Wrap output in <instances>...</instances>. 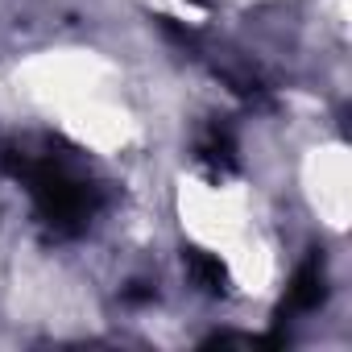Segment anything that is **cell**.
Listing matches in <instances>:
<instances>
[{
  "instance_id": "obj_1",
  "label": "cell",
  "mask_w": 352,
  "mask_h": 352,
  "mask_svg": "<svg viewBox=\"0 0 352 352\" xmlns=\"http://www.w3.org/2000/svg\"><path fill=\"white\" fill-rule=\"evenodd\" d=\"M5 170L30 191L38 216L46 228H54L58 236H79L96 212H100V187L96 179L71 162L67 153L54 149H30V145H9L0 153Z\"/></svg>"
},
{
  "instance_id": "obj_2",
  "label": "cell",
  "mask_w": 352,
  "mask_h": 352,
  "mask_svg": "<svg viewBox=\"0 0 352 352\" xmlns=\"http://www.w3.org/2000/svg\"><path fill=\"white\" fill-rule=\"evenodd\" d=\"M323 298H327L323 261H319V257H307V261L294 270V282L286 286V298H282V315H302V311H315Z\"/></svg>"
},
{
  "instance_id": "obj_3",
  "label": "cell",
  "mask_w": 352,
  "mask_h": 352,
  "mask_svg": "<svg viewBox=\"0 0 352 352\" xmlns=\"http://www.w3.org/2000/svg\"><path fill=\"white\" fill-rule=\"evenodd\" d=\"M183 265H187V274H191V282L199 290H208V294H224L228 290V270L220 265V257H212L204 249H187Z\"/></svg>"
},
{
  "instance_id": "obj_4",
  "label": "cell",
  "mask_w": 352,
  "mask_h": 352,
  "mask_svg": "<svg viewBox=\"0 0 352 352\" xmlns=\"http://www.w3.org/2000/svg\"><path fill=\"white\" fill-rule=\"evenodd\" d=\"M199 162L212 170V174H232L236 170V145L224 129H212L204 141H199Z\"/></svg>"
}]
</instances>
